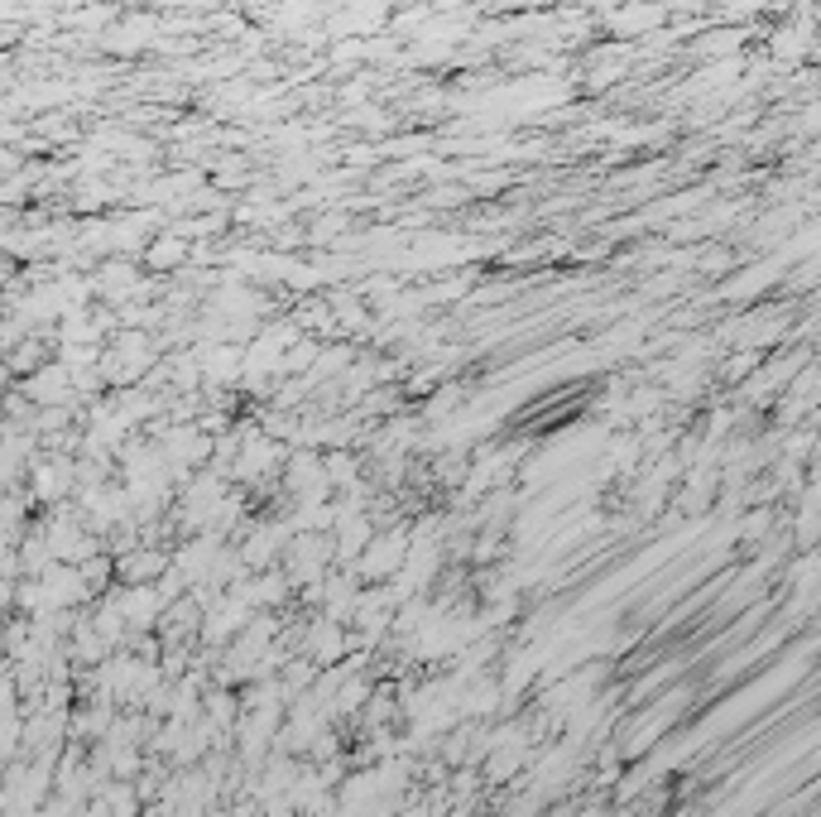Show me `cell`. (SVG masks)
Segmentation results:
<instances>
[{
    "label": "cell",
    "mask_w": 821,
    "mask_h": 817,
    "mask_svg": "<svg viewBox=\"0 0 821 817\" xmlns=\"http://www.w3.org/2000/svg\"><path fill=\"white\" fill-rule=\"evenodd\" d=\"M408 553H414V538L399 534V530H390L385 538H375L365 553H361V573L370 577V582H385V577H399L404 573V563H408Z\"/></svg>",
    "instance_id": "cell-1"
}]
</instances>
